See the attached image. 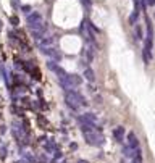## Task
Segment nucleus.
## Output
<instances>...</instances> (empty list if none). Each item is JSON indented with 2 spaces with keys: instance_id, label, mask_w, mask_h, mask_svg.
I'll return each mask as SVG.
<instances>
[{
  "instance_id": "nucleus-1",
  "label": "nucleus",
  "mask_w": 155,
  "mask_h": 163,
  "mask_svg": "<svg viewBox=\"0 0 155 163\" xmlns=\"http://www.w3.org/2000/svg\"><path fill=\"white\" fill-rule=\"evenodd\" d=\"M84 139H86V142H87L89 145H95V147H100V145H103V142H105V139H103L100 134L94 133V131L84 134Z\"/></svg>"
},
{
  "instance_id": "nucleus-2",
  "label": "nucleus",
  "mask_w": 155,
  "mask_h": 163,
  "mask_svg": "<svg viewBox=\"0 0 155 163\" xmlns=\"http://www.w3.org/2000/svg\"><path fill=\"white\" fill-rule=\"evenodd\" d=\"M65 95H68V97H70V99L73 100V102L76 103L78 107H79V105H82V107H86V105H87V100H86V97L82 95L81 92L74 91V89H70V91L65 94Z\"/></svg>"
},
{
  "instance_id": "nucleus-3",
  "label": "nucleus",
  "mask_w": 155,
  "mask_h": 163,
  "mask_svg": "<svg viewBox=\"0 0 155 163\" xmlns=\"http://www.w3.org/2000/svg\"><path fill=\"white\" fill-rule=\"evenodd\" d=\"M42 53L47 55V57H52V58H53V61H60L61 60V53L58 50H55V48H52V47H47V48L44 47Z\"/></svg>"
},
{
  "instance_id": "nucleus-4",
  "label": "nucleus",
  "mask_w": 155,
  "mask_h": 163,
  "mask_svg": "<svg viewBox=\"0 0 155 163\" xmlns=\"http://www.w3.org/2000/svg\"><path fill=\"white\" fill-rule=\"evenodd\" d=\"M26 21H27V26L31 24H37V23H42V15L39 12H32L26 16Z\"/></svg>"
},
{
  "instance_id": "nucleus-5",
  "label": "nucleus",
  "mask_w": 155,
  "mask_h": 163,
  "mask_svg": "<svg viewBox=\"0 0 155 163\" xmlns=\"http://www.w3.org/2000/svg\"><path fill=\"white\" fill-rule=\"evenodd\" d=\"M128 147L131 150H137V149H139V139H137V136L133 131L128 134Z\"/></svg>"
},
{
  "instance_id": "nucleus-6",
  "label": "nucleus",
  "mask_w": 155,
  "mask_h": 163,
  "mask_svg": "<svg viewBox=\"0 0 155 163\" xmlns=\"http://www.w3.org/2000/svg\"><path fill=\"white\" fill-rule=\"evenodd\" d=\"M113 137L116 139V142H123L125 141V128L123 126H118L113 129Z\"/></svg>"
},
{
  "instance_id": "nucleus-7",
  "label": "nucleus",
  "mask_w": 155,
  "mask_h": 163,
  "mask_svg": "<svg viewBox=\"0 0 155 163\" xmlns=\"http://www.w3.org/2000/svg\"><path fill=\"white\" fill-rule=\"evenodd\" d=\"M68 81H70L71 87H76V86L82 84V78L79 74H68Z\"/></svg>"
},
{
  "instance_id": "nucleus-8",
  "label": "nucleus",
  "mask_w": 155,
  "mask_h": 163,
  "mask_svg": "<svg viewBox=\"0 0 155 163\" xmlns=\"http://www.w3.org/2000/svg\"><path fill=\"white\" fill-rule=\"evenodd\" d=\"M84 79H86V81H89V82H95V73H94L92 68L87 66L84 70Z\"/></svg>"
},
{
  "instance_id": "nucleus-9",
  "label": "nucleus",
  "mask_w": 155,
  "mask_h": 163,
  "mask_svg": "<svg viewBox=\"0 0 155 163\" xmlns=\"http://www.w3.org/2000/svg\"><path fill=\"white\" fill-rule=\"evenodd\" d=\"M65 102H66V107H68V108H71L73 112H76V110L79 108V107H78L76 103H74V102H73V100H71L68 95H65Z\"/></svg>"
},
{
  "instance_id": "nucleus-10",
  "label": "nucleus",
  "mask_w": 155,
  "mask_h": 163,
  "mask_svg": "<svg viewBox=\"0 0 155 163\" xmlns=\"http://www.w3.org/2000/svg\"><path fill=\"white\" fill-rule=\"evenodd\" d=\"M82 120H86V121H89V123H94L95 124L97 116H95L94 113H84V115H82Z\"/></svg>"
},
{
  "instance_id": "nucleus-11",
  "label": "nucleus",
  "mask_w": 155,
  "mask_h": 163,
  "mask_svg": "<svg viewBox=\"0 0 155 163\" xmlns=\"http://www.w3.org/2000/svg\"><path fill=\"white\" fill-rule=\"evenodd\" d=\"M137 18H139V10H134V12L131 13V16H129V24H136Z\"/></svg>"
},
{
  "instance_id": "nucleus-12",
  "label": "nucleus",
  "mask_w": 155,
  "mask_h": 163,
  "mask_svg": "<svg viewBox=\"0 0 155 163\" xmlns=\"http://www.w3.org/2000/svg\"><path fill=\"white\" fill-rule=\"evenodd\" d=\"M58 66H60V65H58L57 61H53V60H49V61H47V68H49L50 71H53V73L57 71V68H58Z\"/></svg>"
},
{
  "instance_id": "nucleus-13",
  "label": "nucleus",
  "mask_w": 155,
  "mask_h": 163,
  "mask_svg": "<svg viewBox=\"0 0 155 163\" xmlns=\"http://www.w3.org/2000/svg\"><path fill=\"white\" fill-rule=\"evenodd\" d=\"M10 23H12L13 24V26H18V24H19V18H18V16H10Z\"/></svg>"
},
{
  "instance_id": "nucleus-14",
  "label": "nucleus",
  "mask_w": 155,
  "mask_h": 163,
  "mask_svg": "<svg viewBox=\"0 0 155 163\" xmlns=\"http://www.w3.org/2000/svg\"><path fill=\"white\" fill-rule=\"evenodd\" d=\"M136 36H137L136 39H139V40L142 39V27L141 26H136Z\"/></svg>"
},
{
  "instance_id": "nucleus-15",
  "label": "nucleus",
  "mask_w": 155,
  "mask_h": 163,
  "mask_svg": "<svg viewBox=\"0 0 155 163\" xmlns=\"http://www.w3.org/2000/svg\"><path fill=\"white\" fill-rule=\"evenodd\" d=\"M21 10H23V12H25V13H27V15H29V13L32 12V8H31L29 5H23V6H21Z\"/></svg>"
},
{
  "instance_id": "nucleus-16",
  "label": "nucleus",
  "mask_w": 155,
  "mask_h": 163,
  "mask_svg": "<svg viewBox=\"0 0 155 163\" xmlns=\"http://www.w3.org/2000/svg\"><path fill=\"white\" fill-rule=\"evenodd\" d=\"M49 44H52V39H50V37H47V39H42V45H49Z\"/></svg>"
},
{
  "instance_id": "nucleus-17",
  "label": "nucleus",
  "mask_w": 155,
  "mask_h": 163,
  "mask_svg": "<svg viewBox=\"0 0 155 163\" xmlns=\"http://www.w3.org/2000/svg\"><path fill=\"white\" fill-rule=\"evenodd\" d=\"M32 36H34V39L39 40V39H40V36H42V32H32Z\"/></svg>"
},
{
  "instance_id": "nucleus-18",
  "label": "nucleus",
  "mask_w": 155,
  "mask_h": 163,
  "mask_svg": "<svg viewBox=\"0 0 155 163\" xmlns=\"http://www.w3.org/2000/svg\"><path fill=\"white\" fill-rule=\"evenodd\" d=\"M144 2H146V5H150V6L155 5V0H144Z\"/></svg>"
},
{
  "instance_id": "nucleus-19",
  "label": "nucleus",
  "mask_w": 155,
  "mask_h": 163,
  "mask_svg": "<svg viewBox=\"0 0 155 163\" xmlns=\"http://www.w3.org/2000/svg\"><path fill=\"white\" fill-rule=\"evenodd\" d=\"M55 158H61V152L60 150H55Z\"/></svg>"
},
{
  "instance_id": "nucleus-20",
  "label": "nucleus",
  "mask_w": 155,
  "mask_h": 163,
  "mask_svg": "<svg viewBox=\"0 0 155 163\" xmlns=\"http://www.w3.org/2000/svg\"><path fill=\"white\" fill-rule=\"evenodd\" d=\"M76 163H89V162H87V160H78Z\"/></svg>"
},
{
  "instance_id": "nucleus-21",
  "label": "nucleus",
  "mask_w": 155,
  "mask_h": 163,
  "mask_svg": "<svg viewBox=\"0 0 155 163\" xmlns=\"http://www.w3.org/2000/svg\"><path fill=\"white\" fill-rule=\"evenodd\" d=\"M0 31H2V21H0Z\"/></svg>"
}]
</instances>
